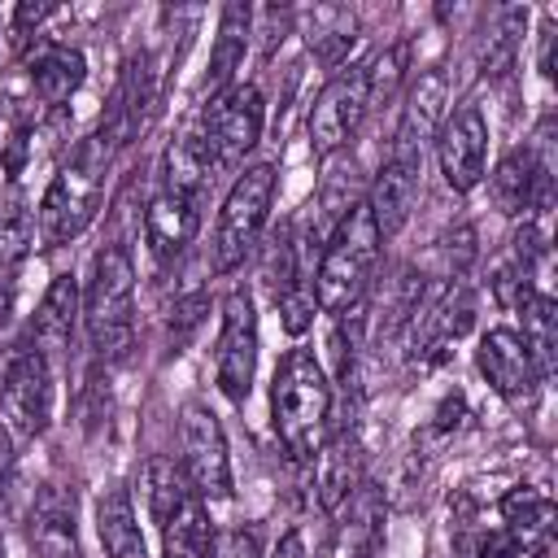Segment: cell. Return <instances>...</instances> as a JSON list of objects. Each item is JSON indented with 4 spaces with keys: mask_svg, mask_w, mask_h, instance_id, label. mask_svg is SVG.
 I'll list each match as a JSON object with an SVG mask.
<instances>
[{
    "mask_svg": "<svg viewBox=\"0 0 558 558\" xmlns=\"http://www.w3.org/2000/svg\"><path fill=\"white\" fill-rule=\"evenodd\" d=\"M270 418H275V436L288 449V458L310 462L331 418V384H327L323 362L310 349H288L279 357L275 384H270Z\"/></svg>",
    "mask_w": 558,
    "mask_h": 558,
    "instance_id": "6da1fadb",
    "label": "cell"
},
{
    "mask_svg": "<svg viewBox=\"0 0 558 558\" xmlns=\"http://www.w3.org/2000/svg\"><path fill=\"white\" fill-rule=\"evenodd\" d=\"M113 153L118 148L100 131L74 144L70 161L52 174V183L39 201L44 244H70L74 235H83L92 227V218L100 214V201H105V174H109Z\"/></svg>",
    "mask_w": 558,
    "mask_h": 558,
    "instance_id": "7a4b0ae2",
    "label": "cell"
},
{
    "mask_svg": "<svg viewBox=\"0 0 558 558\" xmlns=\"http://www.w3.org/2000/svg\"><path fill=\"white\" fill-rule=\"evenodd\" d=\"M379 253H384V235L371 218V209L357 201L340 222L336 231L327 235L323 244V257H318V275H314V301L318 310L327 314H340L349 305H357L375 279V266H379Z\"/></svg>",
    "mask_w": 558,
    "mask_h": 558,
    "instance_id": "3957f363",
    "label": "cell"
},
{
    "mask_svg": "<svg viewBox=\"0 0 558 558\" xmlns=\"http://www.w3.org/2000/svg\"><path fill=\"white\" fill-rule=\"evenodd\" d=\"M83 331L96 357L113 362L135 340V262L126 244H105L92 257L87 292H83Z\"/></svg>",
    "mask_w": 558,
    "mask_h": 558,
    "instance_id": "277c9868",
    "label": "cell"
},
{
    "mask_svg": "<svg viewBox=\"0 0 558 558\" xmlns=\"http://www.w3.org/2000/svg\"><path fill=\"white\" fill-rule=\"evenodd\" d=\"M275 183H279L275 179V166H248L231 183V192H227V201L218 209L214 244H209L218 275L235 270L257 248V240L266 231V218H270V205H275Z\"/></svg>",
    "mask_w": 558,
    "mask_h": 558,
    "instance_id": "5b68a950",
    "label": "cell"
},
{
    "mask_svg": "<svg viewBox=\"0 0 558 558\" xmlns=\"http://www.w3.org/2000/svg\"><path fill=\"white\" fill-rule=\"evenodd\" d=\"M205 144H209V161L214 170H231L244 161V153L262 140V122H266V100L253 83H235L222 96L205 100L196 109Z\"/></svg>",
    "mask_w": 558,
    "mask_h": 558,
    "instance_id": "8992f818",
    "label": "cell"
},
{
    "mask_svg": "<svg viewBox=\"0 0 558 558\" xmlns=\"http://www.w3.org/2000/svg\"><path fill=\"white\" fill-rule=\"evenodd\" d=\"M0 414H4V427H13L26 440L48 432V423H52V362L35 344H22L9 353V362L0 371Z\"/></svg>",
    "mask_w": 558,
    "mask_h": 558,
    "instance_id": "52a82bcc",
    "label": "cell"
},
{
    "mask_svg": "<svg viewBox=\"0 0 558 558\" xmlns=\"http://www.w3.org/2000/svg\"><path fill=\"white\" fill-rule=\"evenodd\" d=\"M366 109H371L366 65L336 70V74L318 87V96H314V105H310V122H305V131H310V148H314L318 157L340 153V148L353 140V131L362 126Z\"/></svg>",
    "mask_w": 558,
    "mask_h": 558,
    "instance_id": "ba28073f",
    "label": "cell"
},
{
    "mask_svg": "<svg viewBox=\"0 0 558 558\" xmlns=\"http://www.w3.org/2000/svg\"><path fill=\"white\" fill-rule=\"evenodd\" d=\"M257 375V310L248 288L227 292L222 301V327H218V353H214V379L218 392L235 405L248 401Z\"/></svg>",
    "mask_w": 558,
    "mask_h": 558,
    "instance_id": "9c48e42d",
    "label": "cell"
},
{
    "mask_svg": "<svg viewBox=\"0 0 558 558\" xmlns=\"http://www.w3.org/2000/svg\"><path fill=\"white\" fill-rule=\"evenodd\" d=\"M179 436H183V471H187V484L201 501H227L231 497V458H227V436H222V423L214 418V410L205 405H187L183 410V423H179Z\"/></svg>",
    "mask_w": 558,
    "mask_h": 558,
    "instance_id": "30bf717a",
    "label": "cell"
},
{
    "mask_svg": "<svg viewBox=\"0 0 558 558\" xmlns=\"http://www.w3.org/2000/svg\"><path fill=\"white\" fill-rule=\"evenodd\" d=\"M436 161L440 174L453 192H471L484 179V161H488V118L480 113V105H458L440 131H436Z\"/></svg>",
    "mask_w": 558,
    "mask_h": 558,
    "instance_id": "8fae6325",
    "label": "cell"
},
{
    "mask_svg": "<svg viewBox=\"0 0 558 558\" xmlns=\"http://www.w3.org/2000/svg\"><path fill=\"white\" fill-rule=\"evenodd\" d=\"M449 118V74L440 65L423 70L401 105L397 131H392V153L388 157H405V161H423V144L436 140L440 122Z\"/></svg>",
    "mask_w": 558,
    "mask_h": 558,
    "instance_id": "7c38bea8",
    "label": "cell"
},
{
    "mask_svg": "<svg viewBox=\"0 0 558 558\" xmlns=\"http://www.w3.org/2000/svg\"><path fill=\"white\" fill-rule=\"evenodd\" d=\"M475 366H480V375L488 379V388L497 392V397H506V401H527V397H536V388H541V366H536V357L527 353V344H523V336L514 331V327H488L484 336H480V349H475Z\"/></svg>",
    "mask_w": 558,
    "mask_h": 558,
    "instance_id": "4fadbf2b",
    "label": "cell"
},
{
    "mask_svg": "<svg viewBox=\"0 0 558 558\" xmlns=\"http://www.w3.org/2000/svg\"><path fill=\"white\" fill-rule=\"evenodd\" d=\"M471 323H475V296H471V288L453 275V283L445 288V296L432 301V310H418V314L410 318V327H414V336H410V362H418V366L445 362L449 344H453L458 336H466Z\"/></svg>",
    "mask_w": 558,
    "mask_h": 558,
    "instance_id": "5bb4252c",
    "label": "cell"
},
{
    "mask_svg": "<svg viewBox=\"0 0 558 558\" xmlns=\"http://www.w3.org/2000/svg\"><path fill=\"white\" fill-rule=\"evenodd\" d=\"M488 196L501 214H527L532 205H549V153L541 148H514L497 161L488 174Z\"/></svg>",
    "mask_w": 558,
    "mask_h": 558,
    "instance_id": "9a60e30c",
    "label": "cell"
},
{
    "mask_svg": "<svg viewBox=\"0 0 558 558\" xmlns=\"http://www.w3.org/2000/svg\"><path fill=\"white\" fill-rule=\"evenodd\" d=\"M196 205H201V196L166 187V183L153 192V201L144 209V240H148V253L157 262H174L192 244V235L201 227V209Z\"/></svg>",
    "mask_w": 558,
    "mask_h": 558,
    "instance_id": "2e32d148",
    "label": "cell"
},
{
    "mask_svg": "<svg viewBox=\"0 0 558 558\" xmlns=\"http://www.w3.org/2000/svg\"><path fill=\"white\" fill-rule=\"evenodd\" d=\"M314 497L323 506V514H336L362 484V445L349 427L323 436V445L314 449Z\"/></svg>",
    "mask_w": 558,
    "mask_h": 558,
    "instance_id": "e0dca14e",
    "label": "cell"
},
{
    "mask_svg": "<svg viewBox=\"0 0 558 558\" xmlns=\"http://www.w3.org/2000/svg\"><path fill=\"white\" fill-rule=\"evenodd\" d=\"M31 554L35 558H78V506L74 488L44 484L31 506Z\"/></svg>",
    "mask_w": 558,
    "mask_h": 558,
    "instance_id": "ac0fdd59",
    "label": "cell"
},
{
    "mask_svg": "<svg viewBox=\"0 0 558 558\" xmlns=\"http://www.w3.org/2000/svg\"><path fill=\"white\" fill-rule=\"evenodd\" d=\"M418 170H423V161H405V157H388L379 166V174H375V183H371L362 205L371 209V218H375L384 240L397 235L410 222L414 201H418Z\"/></svg>",
    "mask_w": 558,
    "mask_h": 558,
    "instance_id": "d6986e66",
    "label": "cell"
},
{
    "mask_svg": "<svg viewBox=\"0 0 558 558\" xmlns=\"http://www.w3.org/2000/svg\"><path fill=\"white\" fill-rule=\"evenodd\" d=\"M83 318V296H78V279L65 270L48 283V292L39 296V310H35V323H31V344L52 362L61 353H70V340H74V327Z\"/></svg>",
    "mask_w": 558,
    "mask_h": 558,
    "instance_id": "ffe728a7",
    "label": "cell"
},
{
    "mask_svg": "<svg viewBox=\"0 0 558 558\" xmlns=\"http://www.w3.org/2000/svg\"><path fill=\"white\" fill-rule=\"evenodd\" d=\"M497 510H501V532L519 545V554H545V549H549L558 510H554V501H549L541 488L519 484V488H510V493L501 497Z\"/></svg>",
    "mask_w": 558,
    "mask_h": 558,
    "instance_id": "44dd1931",
    "label": "cell"
},
{
    "mask_svg": "<svg viewBox=\"0 0 558 558\" xmlns=\"http://www.w3.org/2000/svg\"><path fill=\"white\" fill-rule=\"evenodd\" d=\"M248 35H253V9L248 4H222L218 39H214V52H209V74H205V100L235 87V70L244 65Z\"/></svg>",
    "mask_w": 558,
    "mask_h": 558,
    "instance_id": "7402d4cb",
    "label": "cell"
},
{
    "mask_svg": "<svg viewBox=\"0 0 558 558\" xmlns=\"http://www.w3.org/2000/svg\"><path fill=\"white\" fill-rule=\"evenodd\" d=\"M26 74H31L35 96L57 109V105H65V100L83 87L87 61H83V52L70 48V44H39V48L31 52V61H26Z\"/></svg>",
    "mask_w": 558,
    "mask_h": 558,
    "instance_id": "603a6c76",
    "label": "cell"
},
{
    "mask_svg": "<svg viewBox=\"0 0 558 558\" xmlns=\"http://www.w3.org/2000/svg\"><path fill=\"white\" fill-rule=\"evenodd\" d=\"M96 536H100L109 558H148L131 493L122 484H109L100 493V501H96Z\"/></svg>",
    "mask_w": 558,
    "mask_h": 558,
    "instance_id": "cb8c5ba5",
    "label": "cell"
},
{
    "mask_svg": "<svg viewBox=\"0 0 558 558\" xmlns=\"http://www.w3.org/2000/svg\"><path fill=\"white\" fill-rule=\"evenodd\" d=\"M140 493H144V501H148L153 523L161 527V523L192 497V484H187L183 462L170 458V453H153V458L140 466Z\"/></svg>",
    "mask_w": 558,
    "mask_h": 558,
    "instance_id": "d4e9b609",
    "label": "cell"
},
{
    "mask_svg": "<svg viewBox=\"0 0 558 558\" xmlns=\"http://www.w3.org/2000/svg\"><path fill=\"white\" fill-rule=\"evenodd\" d=\"M161 545H166V558H209L214 527H209V510L196 493L161 523Z\"/></svg>",
    "mask_w": 558,
    "mask_h": 558,
    "instance_id": "484cf974",
    "label": "cell"
},
{
    "mask_svg": "<svg viewBox=\"0 0 558 558\" xmlns=\"http://www.w3.org/2000/svg\"><path fill=\"white\" fill-rule=\"evenodd\" d=\"M514 310L523 318V331L519 336H523L527 353L536 357L541 375H549L554 371V349H558V310H554V296L541 292V288H532Z\"/></svg>",
    "mask_w": 558,
    "mask_h": 558,
    "instance_id": "4316f807",
    "label": "cell"
},
{
    "mask_svg": "<svg viewBox=\"0 0 558 558\" xmlns=\"http://www.w3.org/2000/svg\"><path fill=\"white\" fill-rule=\"evenodd\" d=\"M35 209L17 183H0V266H13L31 253Z\"/></svg>",
    "mask_w": 558,
    "mask_h": 558,
    "instance_id": "83f0119b",
    "label": "cell"
},
{
    "mask_svg": "<svg viewBox=\"0 0 558 558\" xmlns=\"http://www.w3.org/2000/svg\"><path fill=\"white\" fill-rule=\"evenodd\" d=\"M353 13L349 9H314V31L305 35L310 52L327 65H340V57L353 48Z\"/></svg>",
    "mask_w": 558,
    "mask_h": 558,
    "instance_id": "f1b7e54d",
    "label": "cell"
},
{
    "mask_svg": "<svg viewBox=\"0 0 558 558\" xmlns=\"http://www.w3.org/2000/svg\"><path fill=\"white\" fill-rule=\"evenodd\" d=\"M262 283L270 288V296L279 301L296 279V244L288 231H275L266 244H262Z\"/></svg>",
    "mask_w": 558,
    "mask_h": 558,
    "instance_id": "f546056e",
    "label": "cell"
},
{
    "mask_svg": "<svg viewBox=\"0 0 558 558\" xmlns=\"http://www.w3.org/2000/svg\"><path fill=\"white\" fill-rule=\"evenodd\" d=\"M523 26H527V9H506L501 13V22H497V31H493V39L484 48V61H480L484 74H501L514 61V48H519Z\"/></svg>",
    "mask_w": 558,
    "mask_h": 558,
    "instance_id": "4dcf8cb0",
    "label": "cell"
},
{
    "mask_svg": "<svg viewBox=\"0 0 558 558\" xmlns=\"http://www.w3.org/2000/svg\"><path fill=\"white\" fill-rule=\"evenodd\" d=\"M405 57H410V48H405V44H392V48H384L379 57H371V61H366L371 105L392 96V87H397V83H401V74H405Z\"/></svg>",
    "mask_w": 558,
    "mask_h": 558,
    "instance_id": "1f68e13d",
    "label": "cell"
},
{
    "mask_svg": "<svg viewBox=\"0 0 558 558\" xmlns=\"http://www.w3.org/2000/svg\"><path fill=\"white\" fill-rule=\"evenodd\" d=\"M275 305H279V318H283V331H288V336H305V331L314 327L318 301H314V288H310V283H292Z\"/></svg>",
    "mask_w": 558,
    "mask_h": 558,
    "instance_id": "d6a6232c",
    "label": "cell"
},
{
    "mask_svg": "<svg viewBox=\"0 0 558 558\" xmlns=\"http://www.w3.org/2000/svg\"><path fill=\"white\" fill-rule=\"evenodd\" d=\"M205 310H209V296H205V292L183 296V301L174 305V318H170V340H174V344H187V336L201 327Z\"/></svg>",
    "mask_w": 558,
    "mask_h": 558,
    "instance_id": "836d02e7",
    "label": "cell"
},
{
    "mask_svg": "<svg viewBox=\"0 0 558 558\" xmlns=\"http://www.w3.org/2000/svg\"><path fill=\"white\" fill-rule=\"evenodd\" d=\"M209 558H262V545L253 532H214V545H209Z\"/></svg>",
    "mask_w": 558,
    "mask_h": 558,
    "instance_id": "e575fe53",
    "label": "cell"
},
{
    "mask_svg": "<svg viewBox=\"0 0 558 558\" xmlns=\"http://www.w3.org/2000/svg\"><path fill=\"white\" fill-rule=\"evenodd\" d=\"M471 558H523L519 554V545L501 532V527H493V532H484L480 541H475V554Z\"/></svg>",
    "mask_w": 558,
    "mask_h": 558,
    "instance_id": "d590c367",
    "label": "cell"
},
{
    "mask_svg": "<svg viewBox=\"0 0 558 558\" xmlns=\"http://www.w3.org/2000/svg\"><path fill=\"white\" fill-rule=\"evenodd\" d=\"M48 13H52L48 4H17V9H13V35L22 39V35H26L31 26H39Z\"/></svg>",
    "mask_w": 558,
    "mask_h": 558,
    "instance_id": "8d00e7d4",
    "label": "cell"
},
{
    "mask_svg": "<svg viewBox=\"0 0 558 558\" xmlns=\"http://www.w3.org/2000/svg\"><path fill=\"white\" fill-rule=\"evenodd\" d=\"M270 558H305V541H301V532H288V536L275 545Z\"/></svg>",
    "mask_w": 558,
    "mask_h": 558,
    "instance_id": "74e56055",
    "label": "cell"
},
{
    "mask_svg": "<svg viewBox=\"0 0 558 558\" xmlns=\"http://www.w3.org/2000/svg\"><path fill=\"white\" fill-rule=\"evenodd\" d=\"M9 466H13V436H9V427L0 423V475H9Z\"/></svg>",
    "mask_w": 558,
    "mask_h": 558,
    "instance_id": "f35d334b",
    "label": "cell"
},
{
    "mask_svg": "<svg viewBox=\"0 0 558 558\" xmlns=\"http://www.w3.org/2000/svg\"><path fill=\"white\" fill-rule=\"evenodd\" d=\"M0 558H4V549H0Z\"/></svg>",
    "mask_w": 558,
    "mask_h": 558,
    "instance_id": "ab89813d",
    "label": "cell"
}]
</instances>
